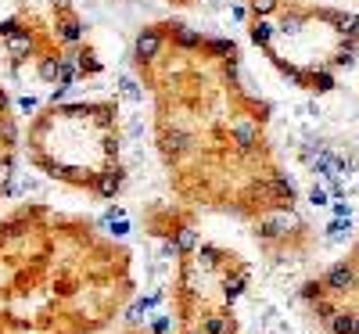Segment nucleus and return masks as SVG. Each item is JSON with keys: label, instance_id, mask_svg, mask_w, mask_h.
I'll use <instances>...</instances> for the list:
<instances>
[{"label": "nucleus", "instance_id": "1", "mask_svg": "<svg viewBox=\"0 0 359 334\" xmlns=\"http://www.w3.org/2000/svg\"><path fill=\"white\" fill-rule=\"evenodd\" d=\"M130 65L151 98V133L172 198L252 227L294 216L298 187L273 147V108L241 76L230 36L180 18L144 25Z\"/></svg>", "mask_w": 359, "mask_h": 334}, {"label": "nucleus", "instance_id": "2", "mask_svg": "<svg viewBox=\"0 0 359 334\" xmlns=\"http://www.w3.org/2000/svg\"><path fill=\"white\" fill-rule=\"evenodd\" d=\"M137 295L133 252L43 201L0 216V334H104Z\"/></svg>", "mask_w": 359, "mask_h": 334}, {"label": "nucleus", "instance_id": "3", "mask_svg": "<svg viewBox=\"0 0 359 334\" xmlns=\"http://www.w3.org/2000/svg\"><path fill=\"white\" fill-rule=\"evenodd\" d=\"M252 47L306 94H331L359 58V15L323 0H241Z\"/></svg>", "mask_w": 359, "mask_h": 334}, {"label": "nucleus", "instance_id": "4", "mask_svg": "<svg viewBox=\"0 0 359 334\" xmlns=\"http://www.w3.org/2000/svg\"><path fill=\"white\" fill-rule=\"evenodd\" d=\"M29 166L86 198H118L126 187L123 119L108 98L47 101L25 126Z\"/></svg>", "mask_w": 359, "mask_h": 334}, {"label": "nucleus", "instance_id": "5", "mask_svg": "<svg viewBox=\"0 0 359 334\" xmlns=\"http://www.w3.org/2000/svg\"><path fill=\"white\" fill-rule=\"evenodd\" d=\"M0 54L15 72L54 86L101 72L76 0H0Z\"/></svg>", "mask_w": 359, "mask_h": 334}, {"label": "nucleus", "instance_id": "6", "mask_svg": "<svg viewBox=\"0 0 359 334\" xmlns=\"http://www.w3.org/2000/svg\"><path fill=\"white\" fill-rule=\"evenodd\" d=\"M252 281V262L216 241H187L176 255L169 306L176 334H237V302Z\"/></svg>", "mask_w": 359, "mask_h": 334}, {"label": "nucleus", "instance_id": "7", "mask_svg": "<svg viewBox=\"0 0 359 334\" xmlns=\"http://www.w3.org/2000/svg\"><path fill=\"white\" fill-rule=\"evenodd\" d=\"M302 306L320 334H359V241L302 284Z\"/></svg>", "mask_w": 359, "mask_h": 334}, {"label": "nucleus", "instance_id": "8", "mask_svg": "<svg viewBox=\"0 0 359 334\" xmlns=\"http://www.w3.org/2000/svg\"><path fill=\"white\" fill-rule=\"evenodd\" d=\"M255 245L269 262H302L316 252V234L313 227L298 216H280L255 227Z\"/></svg>", "mask_w": 359, "mask_h": 334}, {"label": "nucleus", "instance_id": "9", "mask_svg": "<svg viewBox=\"0 0 359 334\" xmlns=\"http://www.w3.org/2000/svg\"><path fill=\"white\" fill-rule=\"evenodd\" d=\"M144 230L158 237V241H184L191 237L194 223H198V208L187 205V201H155V205H147L144 208V216H140Z\"/></svg>", "mask_w": 359, "mask_h": 334}, {"label": "nucleus", "instance_id": "10", "mask_svg": "<svg viewBox=\"0 0 359 334\" xmlns=\"http://www.w3.org/2000/svg\"><path fill=\"white\" fill-rule=\"evenodd\" d=\"M18 169V119L11 108L8 90L0 86V201H8Z\"/></svg>", "mask_w": 359, "mask_h": 334}, {"label": "nucleus", "instance_id": "11", "mask_svg": "<svg viewBox=\"0 0 359 334\" xmlns=\"http://www.w3.org/2000/svg\"><path fill=\"white\" fill-rule=\"evenodd\" d=\"M118 334H155V330H147V327H123Z\"/></svg>", "mask_w": 359, "mask_h": 334}, {"label": "nucleus", "instance_id": "12", "mask_svg": "<svg viewBox=\"0 0 359 334\" xmlns=\"http://www.w3.org/2000/svg\"><path fill=\"white\" fill-rule=\"evenodd\" d=\"M165 4H172V8H191V4H198V0H165Z\"/></svg>", "mask_w": 359, "mask_h": 334}]
</instances>
